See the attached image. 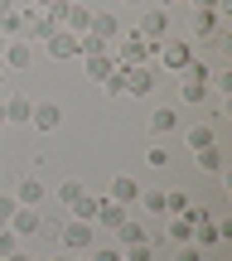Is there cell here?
<instances>
[{
  "label": "cell",
  "mask_w": 232,
  "mask_h": 261,
  "mask_svg": "<svg viewBox=\"0 0 232 261\" xmlns=\"http://www.w3.org/2000/svg\"><path fill=\"white\" fill-rule=\"evenodd\" d=\"M54 15H48V10H34V5H29V10H19V39H24V44H44V39L48 34H54Z\"/></svg>",
  "instance_id": "obj_1"
},
{
  "label": "cell",
  "mask_w": 232,
  "mask_h": 261,
  "mask_svg": "<svg viewBox=\"0 0 232 261\" xmlns=\"http://www.w3.org/2000/svg\"><path fill=\"white\" fill-rule=\"evenodd\" d=\"M48 15H54V24H58V29H68V34H87V29H92V10L78 5V0H58Z\"/></svg>",
  "instance_id": "obj_2"
},
{
  "label": "cell",
  "mask_w": 232,
  "mask_h": 261,
  "mask_svg": "<svg viewBox=\"0 0 232 261\" xmlns=\"http://www.w3.org/2000/svg\"><path fill=\"white\" fill-rule=\"evenodd\" d=\"M92 242H97V227H92V223H78V218H68V227H63L68 256H87V252H92Z\"/></svg>",
  "instance_id": "obj_3"
},
{
  "label": "cell",
  "mask_w": 232,
  "mask_h": 261,
  "mask_svg": "<svg viewBox=\"0 0 232 261\" xmlns=\"http://www.w3.org/2000/svg\"><path fill=\"white\" fill-rule=\"evenodd\" d=\"M155 58H160V63L169 68V73H184V68L194 63V44H189V39H165Z\"/></svg>",
  "instance_id": "obj_4"
},
{
  "label": "cell",
  "mask_w": 232,
  "mask_h": 261,
  "mask_svg": "<svg viewBox=\"0 0 232 261\" xmlns=\"http://www.w3.org/2000/svg\"><path fill=\"white\" fill-rule=\"evenodd\" d=\"M0 68H15V73H24V68H34V44H24V39H5V58H0Z\"/></svg>",
  "instance_id": "obj_5"
},
{
  "label": "cell",
  "mask_w": 232,
  "mask_h": 261,
  "mask_svg": "<svg viewBox=\"0 0 232 261\" xmlns=\"http://www.w3.org/2000/svg\"><path fill=\"white\" fill-rule=\"evenodd\" d=\"M136 34L150 39V44H165V39H169V15H165V10H145L140 24H136Z\"/></svg>",
  "instance_id": "obj_6"
},
{
  "label": "cell",
  "mask_w": 232,
  "mask_h": 261,
  "mask_svg": "<svg viewBox=\"0 0 232 261\" xmlns=\"http://www.w3.org/2000/svg\"><path fill=\"white\" fill-rule=\"evenodd\" d=\"M5 227L15 237H39V232H44V213H39V208H15Z\"/></svg>",
  "instance_id": "obj_7"
},
{
  "label": "cell",
  "mask_w": 232,
  "mask_h": 261,
  "mask_svg": "<svg viewBox=\"0 0 232 261\" xmlns=\"http://www.w3.org/2000/svg\"><path fill=\"white\" fill-rule=\"evenodd\" d=\"M39 48H44L48 58H58V63H68V58H78V34H68V29H54V34H48Z\"/></svg>",
  "instance_id": "obj_8"
},
{
  "label": "cell",
  "mask_w": 232,
  "mask_h": 261,
  "mask_svg": "<svg viewBox=\"0 0 232 261\" xmlns=\"http://www.w3.org/2000/svg\"><path fill=\"white\" fill-rule=\"evenodd\" d=\"M131 218V208H121L116 198H102V203H97V218H92V227H102V232H116L121 223H126Z\"/></svg>",
  "instance_id": "obj_9"
},
{
  "label": "cell",
  "mask_w": 232,
  "mask_h": 261,
  "mask_svg": "<svg viewBox=\"0 0 232 261\" xmlns=\"http://www.w3.org/2000/svg\"><path fill=\"white\" fill-rule=\"evenodd\" d=\"M29 126H34V130H58V126H63V107H58V102H34Z\"/></svg>",
  "instance_id": "obj_10"
},
{
  "label": "cell",
  "mask_w": 232,
  "mask_h": 261,
  "mask_svg": "<svg viewBox=\"0 0 232 261\" xmlns=\"http://www.w3.org/2000/svg\"><path fill=\"white\" fill-rule=\"evenodd\" d=\"M15 203L19 208H39V203H44V179H39V174H24V179H19V189H15Z\"/></svg>",
  "instance_id": "obj_11"
},
{
  "label": "cell",
  "mask_w": 232,
  "mask_h": 261,
  "mask_svg": "<svg viewBox=\"0 0 232 261\" xmlns=\"http://www.w3.org/2000/svg\"><path fill=\"white\" fill-rule=\"evenodd\" d=\"M194 39H213L218 34V24H223V10H203V5H194Z\"/></svg>",
  "instance_id": "obj_12"
},
{
  "label": "cell",
  "mask_w": 232,
  "mask_h": 261,
  "mask_svg": "<svg viewBox=\"0 0 232 261\" xmlns=\"http://www.w3.org/2000/svg\"><path fill=\"white\" fill-rule=\"evenodd\" d=\"M150 87H155V73H150L145 63H136V68H126V97H145Z\"/></svg>",
  "instance_id": "obj_13"
},
{
  "label": "cell",
  "mask_w": 232,
  "mask_h": 261,
  "mask_svg": "<svg viewBox=\"0 0 232 261\" xmlns=\"http://www.w3.org/2000/svg\"><path fill=\"white\" fill-rule=\"evenodd\" d=\"M92 34L102 39V44H116L126 29H121V19H116V15H102V10H92Z\"/></svg>",
  "instance_id": "obj_14"
},
{
  "label": "cell",
  "mask_w": 232,
  "mask_h": 261,
  "mask_svg": "<svg viewBox=\"0 0 232 261\" xmlns=\"http://www.w3.org/2000/svg\"><path fill=\"white\" fill-rule=\"evenodd\" d=\"M107 198H116L121 208H136V198H140V184H136L131 174H116V179H112V194H107Z\"/></svg>",
  "instance_id": "obj_15"
},
{
  "label": "cell",
  "mask_w": 232,
  "mask_h": 261,
  "mask_svg": "<svg viewBox=\"0 0 232 261\" xmlns=\"http://www.w3.org/2000/svg\"><path fill=\"white\" fill-rule=\"evenodd\" d=\"M208 97H213V87H208V83H194V77L179 83V102H184V107H203Z\"/></svg>",
  "instance_id": "obj_16"
},
{
  "label": "cell",
  "mask_w": 232,
  "mask_h": 261,
  "mask_svg": "<svg viewBox=\"0 0 232 261\" xmlns=\"http://www.w3.org/2000/svg\"><path fill=\"white\" fill-rule=\"evenodd\" d=\"M29 112H34L29 97H5V126H29Z\"/></svg>",
  "instance_id": "obj_17"
},
{
  "label": "cell",
  "mask_w": 232,
  "mask_h": 261,
  "mask_svg": "<svg viewBox=\"0 0 232 261\" xmlns=\"http://www.w3.org/2000/svg\"><path fill=\"white\" fill-rule=\"evenodd\" d=\"M169 130H179V112L174 107H155V116H150V136H169Z\"/></svg>",
  "instance_id": "obj_18"
},
{
  "label": "cell",
  "mask_w": 232,
  "mask_h": 261,
  "mask_svg": "<svg viewBox=\"0 0 232 261\" xmlns=\"http://www.w3.org/2000/svg\"><path fill=\"white\" fill-rule=\"evenodd\" d=\"M184 145H189V150L218 145V130H213V126H203V121H198V126H184Z\"/></svg>",
  "instance_id": "obj_19"
},
{
  "label": "cell",
  "mask_w": 232,
  "mask_h": 261,
  "mask_svg": "<svg viewBox=\"0 0 232 261\" xmlns=\"http://www.w3.org/2000/svg\"><path fill=\"white\" fill-rule=\"evenodd\" d=\"M194 165L203 169V174H223V150H218V145H203V150H194Z\"/></svg>",
  "instance_id": "obj_20"
},
{
  "label": "cell",
  "mask_w": 232,
  "mask_h": 261,
  "mask_svg": "<svg viewBox=\"0 0 232 261\" xmlns=\"http://www.w3.org/2000/svg\"><path fill=\"white\" fill-rule=\"evenodd\" d=\"M218 242H223V227H218L213 218L194 227V247H198V252H208V247H218Z\"/></svg>",
  "instance_id": "obj_21"
},
{
  "label": "cell",
  "mask_w": 232,
  "mask_h": 261,
  "mask_svg": "<svg viewBox=\"0 0 232 261\" xmlns=\"http://www.w3.org/2000/svg\"><path fill=\"white\" fill-rule=\"evenodd\" d=\"M112 68H116L112 54H87V77H92V83H107V77H112Z\"/></svg>",
  "instance_id": "obj_22"
},
{
  "label": "cell",
  "mask_w": 232,
  "mask_h": 261,
  "mask_svg": "<svg viewBox=\"0 0 232 261\" xmlns=\"http://www.w3.org/2000/svg\"><path fill=\"white\" fill-rule=\"evenodd\" d=\"M112 237H116V247H121V252H126V247H140V242H145V227H140V223H131V218H126V223H121Z\"/></svg>",
  "instance_id": "obj_23"
},
{
  "label": "cell",
  "mask_w": 232,
  "mask_h": 261,
  "mask_svg": "<svg viewBox=\"0 0 232 261\" xmlns=\"http://www.w3.org/2000/svg\"><path fill=\"white\" fill-rule=\"evenodd\" d=\"M169 242H174V247L194 242V223H189L184 213H174V218H169Z\"/></svg>",
  "instance_id": "obj_24"
},
{
  "label": "cell",
  "mask_w": 232,
  "mask_h": 261,
  "mask_svg": "<svg viewBox=\"0 0 232 261\" xmlns=\"http://www.w3.org/2000/svg\"><path fill=\"white\" fill-rule=\"evenodd\" d=\"M97 203H102V198H97V194H83V198H78L73 208H68V213H73L78 223H92V218H97Z\"/></svg>",
  "instance_id": "obj_25"
},
{
  "label": "cell",
  "mask_w": 232,
  "mask_h": 261,
  "mask_svg": "<svg viewBox=\"0 0 232 261\" xmlns=\"http://www.w3.org/2000/svg\"><path fill=\"white\" fill-rule=\"evenodd\" d=\"M83 194H87V189H83V179H63V184H58V203H63V208H73Z\"/></svg>",
  "instance_id": "obj_26"
},
{
  "label": "cell",
  "mask_w": 232,
  "mask_h": 261,
  "mask_svg": "<svg viewBox=\"0 0 232 261\" xmlns=\"http://www.w3.org/2000/svg\"><path fill=\"white\" fill-rule=\"evenodd\" d=\"M136 203H140V208H150L155 218H165V194H160V189H140Z\"/></svg>",
  "instance_id": "obj_27"
},
{
  "label": "cell",
  "mask_w": 232,
  "mask_h": 261,
  "mask_svg": "<svg viewBox=\"0 0 232 261\" xmlns=\"http://www.w3.org/2000/svg\"><path fill=\"white\" fill-rule=\"evenodd\" d=\"M102 92H107V97H126V68H121V63L112 68V77L102 83Z\"/></svg>",
  "instance_id": "obj_28"
},
{
  "label": "cell",
  "mask_w": 232,
  "mask_h": 261,
  "mask_svg": "<svg viewBox=\"0 0 232 261\" xmlns=\"http://www.w3.org/2000/svg\"><path fill=\"white\" fill-rule=\"evenodd\" d=\"M145 165H150V169H169V150L160 145V140H150V150H145Z\"/></svg>",
  "instance_id": "obj_29"
},
{
  "label": "cell",
  "mask_w": 232,
  "mask_h": 261,
  "mask_svg": "<svg viewBox=\"0 0 232 261\" xmlns=\"http://www.w3.org/2000/svg\"><path fill=\"white\" fill-rule=\"evenodd\" d=\"M184 208H189V194H179V189H169V194H165V213L174 218V213H184Z\"/></svg>",
  "instance_id": "obj_30"
},
{
  "label": "cell",
  "mask_w": 232,
  "mask_h": 261,
  "mask_svg": "<svg viewBox=\"0 0 232 261\" xmlns=\"http://www.w3.org/2000/svg\"><path fill=\"white\" fill-rule=\"evenodd\" d=\"M121 256H126V261H155V252H150V242H140V247H126Z\"/></svg>",
  "instance_id": "obj_31"
},
{
  "label": "cell",
  "mask_w": 232,
  "mask_h": 261,
  "mask_svg": "<svg viewBox=\"0 0 232 261\" xmlns=\"http://www.w3.org/2000/svg\"><path fill=\"white\" fill-rule=\"evenodd\" d=\"M15 247H19V237L10 232V227H0V261H5L10 252H15Z\"/></svg>",
  "instance_id": "obj_32"
},
{
  "label": "cell",
  "mask_w": 232,
  "mask_h": 261,
  "mask_svg": "<svg viewBox=\"0 0 232 261\" xmlns=\"http://www.w3.org/2000/svg\"><path fill=\"white\" fill-rule=\"evenodd\" d=\"M174 261H203V252H198L194 242H184V247H179V252H174Z\"/></svg>",
  "instance_id": "obj_33"
},
{
  "label": "cell",
  "mask_w": 232,
  "mask_h": 261,
  "mask_svg": "<svg viewBox=\"0 0 232 261\" xmlns=\"http://www.w3.org/2000/svg\"><path fill=\"white\" fill-rule=\"evenodd\" d=\"M92 261H121V247H92Z\"/></svg>",
  "instance_id": "obj_34"
},
{
  "label": "cell",
  "mask_w": 232,
  "mask_h": 261,
  "mask_svg": "<svg viewBox=\"0 0 232 261\" xmlns=\"http://www.w3.org/2000/svg\"><path fill=\"white\" fill-rule=\"evenodd\" d=\"M15 208H19L15 194H0V223H10V213H15Z\"/></svg>",
  "instance_id": "obj_35"
},
{
  "label": "cell",
  "mask_w": 232,
  "mask_h": 261,
  "mask_svg": "<svg viewBox=\"0 0 232 261\" xmlns=\"http://www.w3.org/2000/svg\"><path fill=\"white\" fill-rule=\"evenodd\" d=\"M10 10H15V0H0V19H5V15H10Z\"/></svg>",
  "instance_id": "obj_36"
},
{
  "label": "cell",
  "mask_w": 232,
  "mask_h": 261,
  "mask_svg": "<svg viewBox=\"0 0 232 261\" xmlns=\"http://www.w3.org/2000/svg\"><path fill=\"white\" fill-rule=\"evenodd\" d=\"M58 5V0H34V10H54Z\"/></svg>",
  "instance_id": "obj_37"
},
{
  "label": "cell",
  "mask_w": 232,
  "mask_h": 261,
  "mask_svg": "<svg viewBox=\"0 0 232 261\" xmlns=\"http://www.w3.org/2000/svg\"><path fill=\"white\" fill-rule=\"evenodd\" d=\"M5 261H29V256H24V252H19V247H15V252H10V256H5Z\"/></svg>",
  "instance_id": "obj_38"
},
{
  "label": "cell",
  "mask_w": 232,
  "mask_h": 261,
  "mask_svg": "<svg viewBox=\"0 0 232 261\" xmlns=\"http://www.w3.org/2000/svg\"><path fill=\"white\" fill-rule=\"evenodd\" d=\"M0 126H5V97H0Z\"/></svg>",
  "instance_id": "obj_39"
},
{
  "label": "cell",
  "mask_w": 232,
  "mask_h": 261,
  "mask_svg": "<svg viewBox=\"0 0 232 261\" xmlns=\"http://www.w3.org/2000/svg\"><path fill=\"white\" fill-rule=\"evenodd\" d=\"M0 58H5V34H0Z\"/></svg>",
  "instance_id": "obj_40"
},
{
  "label": "cell",
  "mask_w": 232,
  "mask_h": 261,
  "mask_svg": "<svg viewBox=\"0 0 232 261\" xmlns=\"http://www.w3.org/2000/svg\"><path fill=\"white\" fill-rule=\"evenodd\" d=\"M0 87H5V68H0Z\"/></svg>",
  "instance_id": "obj_41"
},
{
  "label": "cell",
  "mask_w": 232,
  "mask_h": 261,
  "mask_svg": "<svg viewBox=\"0 0 232 261\" xmlns=\"http://www.w3.org/2000/svg\"><path fill=\"white\" fill-rule=\"evenodd\" d=\"M126 5H145V0H126Z\"/></svg>",
  "instance_id": "obj_42"
},
{
  "label": "cell",
  "mask_w": 232,
  "mask_h": 261,
  "mask_svg": "<svg viewBox=\"0 0 232 261\" xmlns=\"http://www.w3.org/2000/svg\"><path fill=\"white\" fill-rule=\"evenodd\" d=\"M54 261H73V256H54Z\"/></svg>",
  "instance_id": "obj_43"
},
{
  "label": "cell",
  "mask_w": 232,
  "mask_h": 261,
  "mask_svg": "<svg viewBox=\"0 0 232 261\" xmlns=\"http://www.w3.org/2000/svg\"><path fill=\"white\" fill-rule=\"evenodd\" d=\"M73 261H92V256H73Z\"/></svg>",
  "instance_id": "obj_44"
},
{
  "label": "cell",
  "mask_w": 232,
  "mask_h": 261,
  "mask_svg": "<svg viewBox=\"0 0 232 261\" xmlns=\"http://www.w3.org/2000/svg\"><path fill=\"white\" fill-rule=\"evenodd\" d=\"M29 261H44V256H29Z\"/></svg>",
  "instance_id": "obj_45"
},
{
  "label": "cell",
  "mask_w": 232,
  "mask_h": 261,
  "mask_svg": "<svg viewBox=\"0 0 232 261\" xmlns=\"http://www.w3.org/2000/svg\"><path fill=\"white\" fill-rule=\"evenodd\" d=\"M184 5H194V0H184Z\"/></svg>",
  "instance_id": "obj_46"
},
{
  "label": "cell",
  "mask_w": 232,
  "mask_h": 261,
  "mask_svg": "<svg viewBox=\"0 0 232 261\" xmlns=\"http://www.w3.org/2000/svg\"><path fill=\"white\" fill-rule=\"evenodd\" d=\"M121 261H126V256H121Z\"/></svg>",
  "instance_id": "obj_47"
},
{
  "label": "cell",
  "mask_w": 232,
  "mask_h": 261,
  "mask_svg": "<svg viewBox=\"0 0 232 261\" xmlns=\"http://www.w3.org/2000/svg\"><path fill=\"white\" fill-rule=\"evenodd\" d=\"M0 227H5V223H0Z\"/></svg>",
  "instance_id": "obj_48"
}]
</instances>
